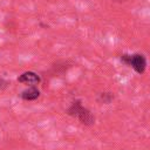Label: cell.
<instances>
[{
  "label": "cell",
  "mask_w": 150,
  "mask_h": 150,
  "mask_svg": "<svg viewBox=\"0 0 150 150\" xmlns=\"http://www.w3.org/2000/svg\"><path fill=\"white\" fill-rule=\"evenodd\" d=\"M67 112H68V115H70L73 117H76L81 123H83L86 125H90L95 121L93 114L88 109H86L84 107H82V104H81L80 101L73 102V104L68 108Z\"/></svg>",
  "instance_id": "6da1fadb"
},
{
  "label": "cell",
  "mask_w": 150,
  "mask_h": 150,
  "mask_svg": "<svg viewBox=\"0 0 150 150\" xmlns=\"http://www.w3.org/2000/svg\"><path fill=\"white\" fill-rule=\"evenodd\" d=\"M129 66H131L138 74H142L145 70V66H146V61L144 59L143 55L139 54H135L130 56V62Z\"/></svg>",
  "instance_id": "7a4b0ae2"
},
{
  "label": "cell",
  "mask_w": 150,
  "mask_h": 150,
  "mask_svg": "<svg viewBox=\"0 0 150 150\" xmlns=\"http://www.w3.org/2000/svg\"><path fill=\"white\" fill-rule=\"evenodd\" d=\"M18 81L28 86H35L40 82V76L33 71H26L18 77Z\"/></svg>",
  "instance_id": "3957f363"
},
{
  "label": "cell",
  "mask_w": 150,
  "mask_h": 150,
  "mask_svg": "<svg viewBox=\"0 0 150 150\" xmlns=\"http://www.w3.org/2000/svg\"><path fill=\"white\" fill-rule=\"evenodd\" d=\"M20 96H21L23 100H26V101H33V100H36V98L40 96V91H39L35 87H30V88L23 90Z\"/></svg>",
  "instance_id": "277c9868"
},
{
  "label": "cell",
  "mask_w": 150,
  "mask_h": 150,
  "mask_svg": "<svg viewBox=\"0 0 150 150\" xmlns=\"http://www.w3.org/2000/svg\"><path fill=\"white\" fill-rule=\"evenodd\" d=\"M5 87H6V82H5L4 80H1V79H0V90H1V89H4Z\"/></svg>",
  "instance_id": "5b68a950"
}]
</instances>
